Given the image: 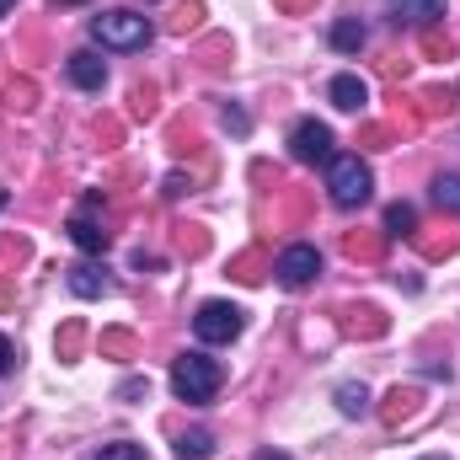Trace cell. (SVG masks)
<instances>
[{
    "label": "cell",
    "instance_id": "cell-1",
    "mask_svg": "<svg viewBox=\"0 0 460 460\" xmlns=\"http://www.w3.org/2000/svg\"><path fill=\"white\" fill-rule=\"evenodd\" d=\"M220 385H226V369H220V358H209V353H182V358L172 364V391H177L182 402H193V407L215 402Z\"/></svg>",
    "mask_w": 460,
    "mask_h": 460
},
{
    "label": "cell",
    "instance_id": "cell-2",
    "mask_svg": "<svg viewBox=\"0 0 460 460\" xmlns=\"http://www.w3.org/2000/svg\"><path fill=\"white\" fill-rule=\"evenodd\" d=\"M327 188H332V204L338 209H358V204H369L375 177H369V166L358 155H332L327 161Z\"/></svg>",
    "mask_w": 460,
    "mask_h": 460
},
{
    "label": "cell",
    "instance_id": "cell-3",
    "mask_svg": "<svg viewBox=\"0 0 460 460\" xmlns=\"http://www.w3.org/2000/svg\"><path fill=\"white\" fill-rule=\"evenodd\" d=\"M150 22L145 16H134V11H102L97 22H92V38L102 43V49H118V54H128V49H145L150 43Z\"/></svg>",
    "mask_w": 460,
    "mask_h": 460
},
{
    "label": "cell",
    "instance_id": "cell-4",
    "mask_svg": "<svg viewBox=\"0 0 460 460\" xmlns=\"http://www.w3.org/2000/svg\"><path fill=\"white\" fill-rule=\"evenodd\" d=\"M241 327H246V316H241L230 300H209V305H199V316H193V332H199L204 343H235Z\"/></svg>",
    "mask_w": 460,
    "mask_h": 460
},
{
    "label": "cell",
    "instance_id": "cell-5",
    "mask_svg": "<svg viewBox=\"0 0 460 460\" xmlns=\"http://www.w3.org/2000/svg\"><path fill=\"white\" fill-rule=\"evenodd\" d=\"M289 155H295V161H305V166L332 161V128H327V123H316V118H300V123L289 128Z\"/></svg>",
    "mask_w": 460,
    "mask_h": 460
},
{
    "label": "cell",
    "instance_id": "cell-6",
    "mask_svg": "<svg viewBox=\"0 0 460 460\" xmlns=\"http://www.w3.org/2000/svg\"><path fill=\"white\" fill-rule=\"evenodd\" d=\"M273 273H279V284H284V289H305V284L322 273V252L300 241V246H289V252L279 257V268H273Z\"/></svg>",
    "mask_w": 460,
    "mask_h": 460
},
{
    "label": "cell",
    "instance_id": "cell-7",
    "mask_svg": "<svg viewBox=\"0 0 460 460\" xmlns=\"http://www.w3.org/2000/svg\"><path fill=\"white\" fill-rule=\"evenodd\" d=\"M92 209H97V193H86V209H75V215H70V241H75L81 252H108L113 230L102 226V220H97Z\"/></svg>",
    "mask_w": 460,
    "mask_h": 460
},
{
    "label": "cell",
    "instance_id": "cell-8",
    "mask_svg": "<svg viewBox=\"0 0 460 460\" xmlns=\"http://www.w3.org/2000/svg\"><path fill=\"white\" fill-rule=\"evenodd\" d=\"M65 70H70V81H75L81 92H102V86H108V65H102L92 49L70 54V59H65Z\"/></svg>",
    "mask_w": 460,
    "mask_h": 460
},
{
    "label": "cell",
    "instance_id": "cell-9",
    "mask_svg": "<svg viewBox=\"0 0 460 460\" xmlns=\"http://www.w3.org/2000/svg\"><path fill=\"white\" fill-rule=\"evenodd\" d=\"M327 97H332V108H343V113H358V108L369 102V86H364L358 75H338Z\"/></svg>",
    "mask_w": 460,
    "mask_h": 460
},
{
    "label": "cell",
    "instance_id": "cell-10",
    "mask_svg": "<svg viewBox=\"0 0 460 460\" xmlns=\"http://www.w3.org/2000/svg\"><path fill=\"white\" fill-rule=\"evenodd\" d=\"M70 273V289L81 295V300H97V295H108V279H102V268H92V262H75V268H65Z\"/></svg>",
    "mask_w": 460,
    "mask_h": 460
},
{
    "label": "cell",
    "instance_id": "cell-11",
    "mask_svg": "<svg viewBox=\"0 0 460 460\" xmlns=\"http://www.w3.org/2000/svg\"><path fill=\"white\" fill-rule=\"evenodd\" d=\"M364 43H369V32H364L358 16H343V22L332 27V49H338V54H358Z\"/></svg>",
    "mask_w": 460,
    "mask_h": 460
},
{
    "label": "cell",
    "instance_id": "cell-12",
    "mask_svg": "<svg viewBox=\"0 0 460 460\" xmlns=\"http://www.w3.org/2000/svg\"><path fill=\"white\" fill-rule=\"evenodd\" d=\"M209 456H215V434L209 429H193V434L177 439V460H209Z\"/></svg>",
    "mask_w": 460,
    "mask_h": 460
},
{
    "label": "cell",
    "instance_id": "cell-13",
    "mask_svg": "<svg viewBox=\"0 0 460 460\" xmlns=\"http://www.w3.org/2000/svg\"><path fill=\"white\" fill-rule=\"evenodd\" d=\"M418 402H423L418 391H402V385H396V391L385 396V423H402V418H412V412H418Z\"/></svg>",
    "mask_w": 460,
    "mask_h": 460
},
{
    "label": "cell",
    "instance_id": "cell-14",
    "mask_svg": "<svg viewBox=\"0 0 460 460\" xmlns=\"http://www.w3.org/2000/svg\"><path fill=\"white\" fill-rule=\"evenodd\" d=\"M385 235H418V209L412 204H391L385 209Z\"/></svg>",
    "mask_w": 460,
    "mask_h": 460
},
{
    "label": "cell",
    "instance_id": "cell-15",
    "mask_svg": "<svg viewBox=\"0 0 460 460\" xmlns=\"http://www.w3.org/2000/svg\"><path fill=\"white\" fill-rule=\"evenodd\" d=\"M338 407H343L348 418H358V412H364V407H369V391H364V385H353V380H348V385H338Z\"/></svg>",
    "mask_w": 460,
    "mask_h": 460
},
{
    "label": "cell",
    "instance_id": "cell-16",
    "mask_svg": "<svg viewBox=\"0 0 460 460\" xmlns=\"http://www.w3.org/2000/svg\"><path fill=\"white\" fill-rule=\"evenodd\" d=\"M434 204L450 209V215H460V177H439V182H434Z\"/></svg>",
    "mask_w": 460,
    "mask_h": 460
},
{
    "label": "cell",
    "instance_id": "cell-17",
    "mask_svg": "<svg viewBox=\"0 0 460 460\" xmlns=\"http://www.w3.org/2000/svg\"><path fill=\"white\" fill-rule=\"evenodd\" d=\"M92 460H145V450L139 445H102Z\"/></svg>",
    "mask_w": 460,
    "mask_h": 460
},
{
    "label": "cell",
    "instance_id": "cell-18",
    "mask_svg": "<svg viewBox=\"0 0 460 460\" xmlns=\"http://www.w3.org/2000/svg\"><path fill=\"white\" fill-rule=\"evenodd\" d=\"M380 241H364V235H348V257H375Z\"/></svg>",
    "mask_w": 460,
    "mask_h": 460
},
{
    "label": "cell",
    "instance_id": "cell-19",
    "mask_svg": "<svg viewBox=\"0 0 460 460\" xmlns=\"http://www.w3.org/2000/svg\"><path fill=\"white\" fill-rule=\"evenodd\" d=\"M226 128H230V134H246L252 123H246V113H241V108H226Z\"/></svg>",
    "mask_w": 460,
    "mask_h": 460
},
{
    "label": "cell",
    "instance_id": "cell-20",
    "mask_svg": "<svg viewBox=\"0 0 460 460\" xmlns=\"http://www.w3.org/2000/svg\"><path fill=\"white\" fill-rule=\"evenodd\" d=\"M75 348H81V327H65V338H59V353H65V358H70V353H75Z\"/></svg>",
    "mask_w": 460,
    "mask_h": 460
},
{
    "label": "cell",
    "instance_id": "cell-21",
    "mask_svg": "<svg viewBox=\"0 0 460 460\" xmlns=\"http://www.w3.org/2000/svg\"><path fill=\"white\" fill-rule=\"evenodd\" d=\"M11 364H16V348H11V338H0V375H11Z\"/></svg>",
    "mask_w": 460,
    "mask_h": 460
},
{
    "label": "cell",
    "instance_id": "cell-22",
    "mask_svg": "<svg viewBox=\"0 0 460 460\" xmlns=\"http://www.w3.org/2000/svg\"><path fill=\"white\" fill-rule=\"evenodd\" d=\"M182 188H188V177H182V172H172V177H166V199H182Z\"/></svg>",
    "mask_w": 460,
    "mask_h": 460
},
{
    "label": "cell",
    "instance_id": "cell-23",
    "mask_svg": "<svg viewBox=\"0 0 460 460\" xmlns=\"http://www.w3.org/2000/svg\"><path fill=\"white\" fill-rule=\"evenodd\" d=\"M11 5H16V0H0V16H5V11H11Z\"/></svg>",
    "mask_w": 460,
    "mask_h": 460
},
{
    "label": "cell",
    "instance_id": "cell-24",
    "mask_svg": "<svg viewBox=\"0 0 460 460\" xmlns=\"http://www.w3.org/2000/svg\"><path fill=\"white\" fill-rule=\"evenodd\" d=\"M5 204H11V193H0V209H5Z\"/></svg>",
    "mask_w": 460,
    "mask_h": 460
},
{
    "label": "cell",
    "instance_id": "cell-25",
    "mask_svg": "<svg viewBox=\"0 0 460 460\" xmlns=\"http://www.w3.org/2000/svg\"><path fill=\"white\" fill-rule=\"evenodd\" d=\"M59 5H86V0H59Z\"/></svg>",
    "mask_w": 460,
    "mask_h": 460
},
{
    "label": "cell",
    "instance_id": "cell-26",
    "mask_svg": "<svg viewBox=\"0 0 460 460\" xmlns=\"http://www.w3.org/2000/svg\"><path fill=\"white\" fill-rule=\"evenodd\" d=\"M284 5H305V0H284Z\"/></svg>",
    "mask_w": 460,
    "mask_h": 460
},
{
    "label": "cell",
    "instance_id": "cell-27",
    "mask_svg": "<svg viewBox=\"0 0 460 460\" xmlns=\"http://www.w3.org/2000/svg\"><path fill=\"white\" fill-rule=\"evenodd\" d=\"M402 5H412V0H402Z\"/></svg>",
    "mask_w": 460,
    "mask_h": 460
}]
</instances>
